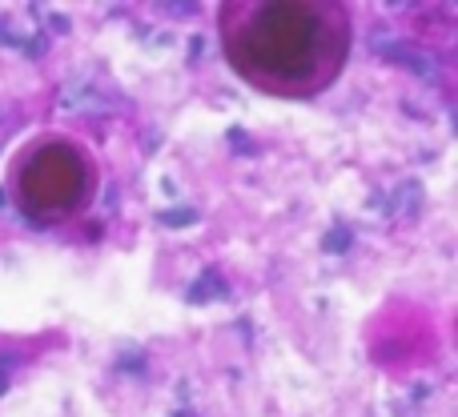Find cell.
Returning a JSON list of instances; mask_svg holds the SVG:
<instances>
[{"label": "cell", "mask_w": 458, "mask_h": 417, "mask_svg": "<svg viewBox=\"0 0 458 417\" xmlns=\"http://www.w3.org/2000/svg\"><path fill=\"white\" fill-rule=\"evenodd\" d=\"M4 201H8V193H4V189H0V205H4Z\"/></svg>", "instance_id": "9c48e42d"}, {"label": "cell", "mask_w": 458, "mask_h": 417, "mask_svg": "<svg viewBox=\"0 0 458 417\" xmlns=\"http://www.w3.org/2000/svg\"><path fill=\"white\" fill-rule=\"evenodd\" d=\"M61 109H76V112H101V97L85 85H64L61 93Z\"/></svg>", "instance_id": "5b68a950"}, {"label": "cell", "mask_w": 458, "mask_h": 417, "mask_svg": "<svg viewBox=\"0 0 458 417\" xmlns=\"http://www.w3.org/2000/svg\"><path fill=\"white\" fill-rule=\"evenodd\" d=\"M157 221L165 229H185V225H197V208H165Z\"/></svg>", "instance_id": "52a82bcc"}, {"label": "cell", "mask_w": 458, "mask_h": 417, "mask_svg": "<svg viewBox=\"0 0 458 417\" xmlns=\"http://www.w3.org/2000/svg\"><path fill=\"white\" fill-rule=\"evenodd\" d=\"M386 57L394 64H402V69H410L414 76H422V81H438L442 76V64H438V57L426 49H414V45H406V40H398V45H390L386 49Z\"/></svg>", "instance_id": "3957f363"}, {"label": "cell", "mask_w": 458, "mask_h": 417, "mask_svg": "<svg viewBox=\"0 0 458 417\" xmlns=\"http://www.w3.org/2000/svg\"><path fill=\"white\" fill-rule=\"evenodd\" d=\"M326 253H346V245H350V233L346 229H334V233H326Z\"/></svg>", "instance_id": "ba28073f"}, {"label": "cell", "mask_w": 458, "mask_h": 417, "mask_svg": "<svg viewBox=\"0 0 458 417\" xmlns=\"http://www.w3.org/2000/svg\"><path fill=\"white\" fill-rule=\"evenodd\" d=\"M16 193H21V208L33 221L52 225L88 201L93 165L76 148V141H64V136L37 141L16 165Z\"/></svg>", "instance_id": "7a4b0ae2"}, {"label": "cell", "mask_w": 458, "mask_h": 417, "mask_svg": "<svg viewBox=\"0 0 458 417\" xmlns=\"http://www.w3.org/2000/svg\"><path fill=\"white\" fill-rule=\"evenodd\" d=\"M222 37L229 64L249 85L277 97H314L346 64L350 20L342 4L314 0L225 4Z\"/></svg>", "instance_id": "6da1fadb"}, {"label": "cell", "mask_w": 458, "mask_h": 417, "mask_svg": "<svg viewBox=\"0 0 458 417\" xmlns=\"http://www.w3.org/2000/svg\"><path fill=\"white\" fill-rule=\"evenodd\" d=\"M386 213L390 217H418V208H422V184L418 181H402V184H394V193H390V201H386Z\"/></svg>", "instance_id": "277c9868"}, {"label": "cell", "mask_w": 458, "mask_h": 417, "mask_svg": "<svg viewBox=\"0 0 458 417\" xmlns=\"http://www.w3.org/2000/svg\"><path fill=\"white\" fill-rule=\"evenodd\" d=\"M189 301H193V305H197V301H210V297H225V281L222 277H217V273H201V281H193L189 285Z\"/></svg>", "instance_id": "8992f818"}]
</instances>
